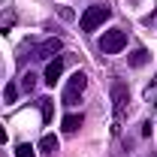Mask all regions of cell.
<instances>
[{"instance_id": "obj_1", "label": "cell", "mask_w": 157, "mask_h": 157, "mask_svg": "<svg viewBox=\"0 0 157 157\" xmlns=\"http://www.w3.org/2000/svg\"><path fill=\"white\" fill-rule=\"evenodd\" d=\"M109 15H112V9H109V6H88V9L82 12V18H78V27H82L85 33H91V30H97Z\"/></svg>"}, {"instance_id": "obj_2", "label": "cell", "mask_w": 157, "mask_h": 157, "mask_svg": "<svg viewBox=\"0 0 157 157\" xmlns=\"http://www.w3.org/2000/svg\"><path fill=\"white\" fill-rule=\"evenodd\" d=\"M127 109H130V91H127V85L121 78H115L112 82V112H115V121H121L127 115Z\"/></svg>"}, {"instance_id": "obj_3", "label": "cell", "mask_w": 157, "mask_h": 157, "mask_svg": "<svg viewBox=\"0 0 157 157\" xmlns=\"http://www.w3.org/2000/svg\"><path fill=\"white\" fill-rule=\"evenodd\" d=\"M124 45H127V30H121V27L106 30L103 39H100V52H103V55H118Z\"/></svg>"}, {"instance_id": "obj_4", "label": "cell", "mask_w": 157, "mask_h": 157, "mask_svg": "<svg viewBox=\"0 0 157 157\" xmlns=\"http://www.w3.org/2000/svg\"><path fill=\"white\" fill-rule=\"evenodd\" d=\"M85 85H88V76L76 70V73L70 76V82H67V88H63V103H67V106H76L78 97H82V91H85Z\"/></svg>"}, {"instance_id": "obj_5", "label": "cell", "mask_w": 157, "mask_h": 157, "mask_svg": "<svg viewBox=\"0 0 157 157\" xmlns=\"http://www.w3.org/2000/svg\"><path fill=\"white\" fill-rule=\"evenodd\" d=\"M60 48H63V42H60L58 36H52V39H45V42H39V45H36L33 58H39V60H52V55H58Z\"/></svg>"}, {"instance_id": "obj_6", "label": "cell", "mask_w": 157, "mask_h": 157, "mask_svg": "<svg viewBox=\"0 0 157 157\" xmlns=\"http://www.w3.org/2000/svg\"><path fill=\"white\" fill-rule=\"evenodd\" d=\"M60 73H63V58H55V60H48V67H45V85H52L55 88V82L60 78Z\"/></svg>"}, {"instance_id": "obj_7", "label": "cell", "mask_w": 157, "mask_h": 157, "mask_svg": "<svg viewBox=\"0 0 157 157\" xmlns=\"http://www.w3.org/2000/svg\"><path fill=\"white\" fill-rule=\"evenodd\" d=\"M58 136H52V133H45V136L39 139V151H42V154H48V157H55L58 154Z\"/></svg>"}, {"instance_id": "obj_8", "label": "cell", "mask_w": 157, "mask_h": 157, "mask_svg": "<svg viewBox=\"0 0 157 157\" xmlns=\"http://www.w3.org/2000/svg\"><path fill=\"white\" fill-rule=\"evenodd\" d=\"M82 121H85V118H82V112H73V115H63V121H60V127H63V133H76L78 127H82Z\"/></svg>"}, {"instance_id": "obj_9", "label": "cell", "mask_w": 157, "mask_h": 157, "mask_svg": "<svg viewBox=\"0 0 157 157\" xmlns=\"http://www.w3.org/2000/svg\"><path fill=\"white\" fill-rule=\"evenodd\" d=\"M39 109H42V121L48 124V121H52V115H55V103H52L48 97H42V100H39Z\"/></svg>"}, {"instance_id": "obj_10", "label": "cell", "mask_w": 157, "mask_h": 157, "mask_svg": "<svg viewBox=\"0 0 157 157\" xmlns=\"http://www.w3.org/2000/svg\"><path fill=\"white\" fill-rule=\"evenodd\" d=\"M145 63H148V52L145 48H136L130 55V67H145Z\"/></svg>"}, {"instance_id": "obj_11", "label": "cell", "mask_w": 157, "mask_h": 157, "mask_svg": "<svg viewBox=\"0 0 157 157\" xmlns=\"http://www.w3.org/2000/svg\"><path fill=\"white\" fill-rule=\"evenodd\" d=\"M15 97H18V88H15V85L9 82V85L3 88V100H6V103H15Z\"/></svg>"}, {"instance_id": "obj_12", "label": "cell", "mask_w": 157, "mask_h": 157, "mask_svg": "<svg viewBox=\"0 0 157 157\" xmlns=\"http://www.w3.org/2000/svg\"><path fill=\"white\" fill-rule=\"evenodd\" d=\"M21 88H24V91H33V88H36V76H33V73H24V76H21Z\"/></svg>"}, {"instance_id": "obj_13", "label": "cell", "mask_w": 157, "mask_h": 157, "mask_svg": "<svg viewBox=\"0 0 157 157\" xmlns=\"http://www.w3.org/2000/svg\"><path fill=\"white\" fill-rule=\"evenodd\" d=\"M15 157H36V154H33V148H30L27 142H21L18 148H15Z\"/></svg>"}, {"instance_id": "obj_14", "label": "cell", "mask_w": 157, "mask_h": 157, "mask_svg": "<svg viewBox=\"0 0 157 157\" xmlns=\"http://www.w3.org/2000/svg\"><path fill=\"white\" fill-rule=\"evenodd\" d=\"M3 142H6V127L0 124V145H3Z\"/></svg>"}, {"instance_id": "obj_15", "label": "cell", "mask_w": 157, "mask_h": 157, "mask_svg": "<svg viewBox=\"0 0 157 157\" xmlns=\"http://www.w3.org/2000/svg\"><path fill=\"white\" fill-rule=\"evenodd\" d=\"M154 106H157V103H154Z\"/></svg>"}]
</instances>
